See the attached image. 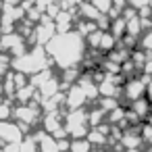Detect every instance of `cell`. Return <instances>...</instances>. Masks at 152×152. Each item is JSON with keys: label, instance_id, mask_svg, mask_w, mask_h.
Listing matches in <instances>:
<instances>
[{"label": "cell", "instance_id": "1", "mask_svg": "<svg viewBox=\"0 0 152 152\" xmlns=\"http://www.w3.org/2000/svg\"><path fill=\"white\" fill-rule=\"evenodd\" d=\"M46 54L52 58L61 69H73L77 67L86 56V40L77 31H65L56 34L46 44Z\"/></svg>", "mask_w": 152, "mask_h": 152}, {"label": "cell", "instance_id": "2", "mask_svg": "<svg viewBox=\"0 0 152 152\" xmlns=\"http://www.w3.org/2000/svg\"><path fill=\"white\" fill-rule=\"evenodd\" d=\"M13 67L19 71V73H34L38 75L40 71H46L48 69V54L46 50H42L40 46H36L31 52H25L21 56H17V61L13 63Z\"/></svg>", "mask_w": 152, "mask_h": 152}, {"label": "cell", "instance_id": "3", "mask_svg": "<svg viewBox=\"0 0 152 152\" xmlns=\"http://www.w3.org/2000/svg\"><path fill=\"white\" fill-rule=\"evenodd\" d=\"M63 127H65V133L73 135V140L86 137V135H88V127H90V123H88V113H83V110H71V113L67 115Z\"/></svg>", "mask_w": 152, "mask_h": 152}, {"label": "cell", "instance_id": "4", "mask_svg": "<svg viewBox=\"0 0 152 152\" xmlns=\"http://www.w3.org/2000/svg\"><path fill=\"white\" fill-rule=\"evenodd\" d=\"M146 83H148V77H140V75H133L129 77L127 81H123L121 86V94L129 100V102H135L140 98H146Z\"/></svg>", "mask_w": 152, "mask_h": 152}, {"label": "cell", "instance_id": "5", "mask_svg": "<svg viewBox=\"0 0 152 152\" xmlns=\"http://www.w3.org/2000/svg\"><path fill=\"white\" fill-rule=\"evenodd\" d=\"M0 140H4L9 144H21V129H19V125L0 121Z\"/></svg>", "mask_w": 152, "mask_h": 152}, {"label": "cell", "instance_id": "6", "mask_svg": "<svg viewBox=\"0 0 152 152\" xmlns=\"http://www.w3.org/2000/svg\"><path fill=\"white\" fill-rule=\"evenodd\" d=\"M65 102H67V106L71 110H81V106L88 102V98H86V94H83V90L79 86H73L69 90V94L65 96Z\"/></svg>", "mask_w": 152, "mask_h": 152}, {"label": "cell", "instance_id": "7", "mask_svg": "<svg viewBox=\"0 0 152 152\" xmlns=\"http://www.w3.org/2000/svg\"><path fill=\"white\" fill-rule=\"evenodd\" d=\"M129 110H131L140 121H144V119H148V117H150V113H152V104L148 102V98H140V100L131 102Z\"/></svg>", "mask_w": 152, "mask_h": 152}, {"label": "cell", "instance_id": "8", "mask_svg": "<svg viewBox=\"0 0 152 152\" xmlns=\"http://www.w3.org/2000/svg\"><path fill=\"white\" fill-rule=\"evenodd\" d=\"M15 117H17L19 121H23V123L31 125V123H36V119H38V108H36V106H31V104L19 106V108L15 110Z\"/></svg>", "mask_w": 152, "mask_h": 152}, {"label": "cell", "instance_id": "9", "mask_svg": "<svg viewBox=\"0 0 152 152\" xmlns=\"http://www.w3.org/2000/svg\"><path fill=\"white\" fill-rule=\"evenodd\" d=\"M38 144H40V152H61L58 150V140L48 135V133H40Z\"/></svg>", "mask_w": 152, "mask_h": 152}, {"label": "cell", "instance_id": "10", "mask_svg": "<svg viewBox=\"0 0 152 152\" xmlns=\"http://www.w3.org/2000/svg\"><path fill=\"white\" fill-rule=\"evenodd\" d=\"M117 48V40L108 34V31H102V36H100V42H98V50H102V52H113Z\"/></svg>", "mask_w": 152, "mask_h": 152}, {"label": "cell", "instance_id": "11", "mask_svg": "<svg viewBox=\"0 0 152 152\" xmlns=\"http://www.w3.org/2000/svg\"><path fill=\"white\" fill-rule=\"evenodd\" d=\"M90 4L100 13V15H110V11H113V0H90Z\"/></svg>", "mask_w": 152, "mask_h": 152}, {"label": "cell", "instance_id": "12", "mask_svg": "<svg viewBox=\"0 0 152 152\" xmlns=\"http://www.w3.org/2000/svg\"><path fill=\"white\" fill-rule=\"evenodd\" d=\"M69 150L71 152H92V146L86 137H81V140H73L69 144Z\"/></svg>", "mask_w": 152, "mask_h": 152}, {"label": "cell", "instance_id": "13", "mask_svg": "<svg viewBox=\"0 0 152 152\" xmlns=\"http://www.w3.org/2000/svg\"><path fill=\"white\" fill-rule=\"evenodd\" d=\"M140 44H142L140 48H142L146 54H150V56H152V27H150V29H146V31L142 34V38H140Z\"/></svg>", "mask_w": 152, "mask_h": 152}, {"label": "cell", "instance_id": "14", "mask_svg": "<svg viewBox=\"0 0 152 152\" xmlns=\"http://www.w3.org/2000/svg\"><path fill=\"white\" fill-rule=\"evenodd\" d=\"M19 152H38V146L34 140H25L19 144Z\"/></svg>", "mask_w": 152, "mask_h": 152}, {"label": "cell", "instance_id": "15", "mask_svg": "<svg viewBox=\"0 0 152 152\" xmlns=\"http://www.w3.org/2000/svg\"><path fill=\"white\" fill-rule=\"evenodd\" d=\"M9 115H11V108H9L7 104L0 102V121H7V119H9Z\"/></svg>", "mask_w": 152, "mask_h": 152}, {"label": "cell", "instance_id": "16", "mask_svg": "<svg viewBox=\"0 0 152 152\" xmlns=\"http://www.w3.org/2000/svg\"><path fill=\"white\" fill-rule=\"evenodd\" d=\"M146 98L152 104V79H148V83H146Z\"/></svg>", "mask_w": 152, "mask_h": 152}, {"label": "cell", "instance_id": "17", "mask_svg": "<svg viewBox=\"0 0 152 152\" xmlns=\"http://www.w3.org/2000/svg\"><path fill=\"white\" fill-rule=\"evenodd\" d=\"M115 152H127V150H123V148H117V150H115Z\"/></svg>", "mask_w": 152, "mask_h": 152}, {"label": "cell", "instance_id": "18", "mask_svg": "<svg viewBox=\"0 0 152 152\" xmlns=\"http://www.w3.org/2000/svg\"><path fill=\"white\" fill-rule=\"evenodd\" d=\"M144 2H146V4H150V7H152V0H144Z\"/></svg>", "mask_w": 152, "mask_h": 152}, {"label": "cell", "instance_id": "19", "mask_svg": "<svg viewBox=\"0 0 152 152\" xmlns=\"http://www.w3.org/2000/svg\"><path fill=\"white\" fill-rule=\"evenodd\" d=\"M146 152H152V146H150V148H148V150H146Z\"/></svg>", "mask_w": 152, "mask_h": 152}, {"label": "cell", "instance_id": "20", "mask_svg": "<svg viewBox=\"0 0 152 152\" xmlns=\"http://www.w3.org/2000/svg\"><path fill=\"white\" fill-rule=\"evenodd\" d=\"M96 152H104V150H96Z\"/></svg>", "mask_w": 152, "mask_h": 152}, {"label": "cell", "instance_id": "21", "mask_svg": "<svg viewBox=\"0 0 152 152\" xmlns=\"http://www.w3.org/2000/svg\"><path fill=\"white\" fill-rule=\"evenodd\" d=\"M150 9H152V7H150Z\"/></svg>", "mask_w": 152, "mask_h": 152}]
</instances>
